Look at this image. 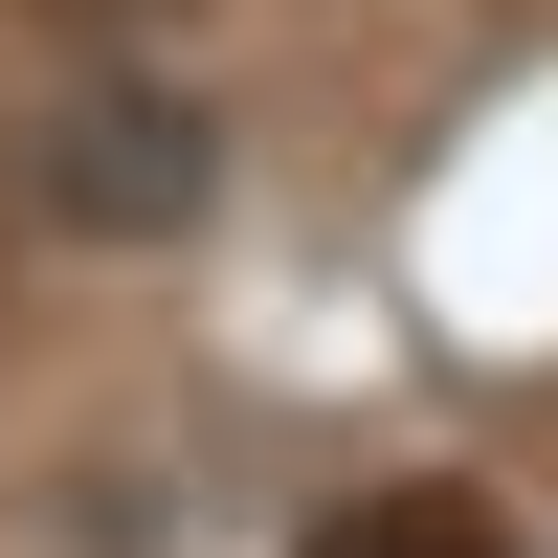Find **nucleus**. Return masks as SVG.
<instances>
[{
    "label": "nucleus",
    "mask_w": 558,
    "mask_h": 558,
    "mask_svg": "<svg viewBox=\"0 0 558 558\" xmlns=\"http://www.w3.org/2000/svg\"><path fill=\"white\" fill-rule=\"evenodd\" d=\"M45 202H68V223H179V202H202V134H179V112H68Z\"/></svg>",
    "instance_id": "nucleus-1"
},
{
    "label": "nucleus",
    "mask_w": 558,
    "mask_h": 558,
    "mask_svg": "<svg viewBox=\"0 0 558 558\" xmlns=\"http://www.w3.org/2000/svg\"><path fill=\"white\" fill-rule=\"evenodd\" d=\"M313 558H514V536H492L470 492H357V514L313 536Z\"/></svg>",
    "instance_id": "nucleus-2"
}]
</instances>
